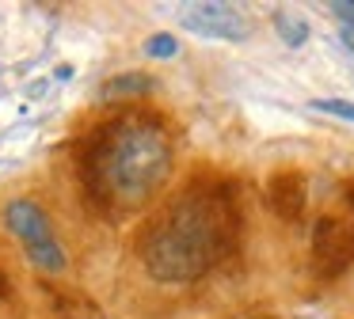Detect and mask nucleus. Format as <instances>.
I'll return each instance as SVG.
<instances>
[{
	"label": "nucleus",
	"instance_id": "obj_3",
	"mask_svg": "<svg viewBox=\"0 0 354 319\" xmlns=\"http://www.w3.org/2000/svg\"><path fill=\"white\" fill-rule=\"evenodd\" d=\"M354 262V182L339 190V205L313 224V273L331 281Z\"/></svg>",
	"mask_w": 354,
	"mask_h": 319
},
{
	"label": "nucleus",
	"instance_id": "obj_7",
	"mask_svg": "<svg viewBox=\"0 0 354 319\" xmlns=\"http://www.w3.org/2000/svg\"><path fill=\"white\" fill-rule=\"evenodd\" d=\"M153 88V80L149 76H138V72H126V76H115V80H107L103 84V91L100 95L103 99H122V95H145V91Z\"/></svg>",
	"mask_w": 354,
	"mask_h": 319
},
{
	"label": "nucleus",
	"instance_id": "obj_11",
	"mask_svg": "<svg viewBox=\"0 0 354 319\" xmlns=\"http://www.w3.org/2000/svg\"><path fill=\"white\" fill-rule=\"evenodd\" d=\"M313 106L324 110V114H335V118L354 122V103H346V99H313Z\"/></svg>",
	"mask_w": 354,
	"mask_h": 319
},
{
	"label": "nucleus",
	"instance_id": "obj_2",
	"mask_svg": "<svg viewBox=\"0 0 354 319\" xmlns=\"http://www.w3.org/2000/svg\"><path fill=\"white\" fill-rule=\"evenodd\" d=\"M171 175V141L149 118H115L100 126L80 152V182L103 209H133Z\"/></svg>",
	"mask_w": 354,
	"mask_h": 319
},
{
	"label": "nucleus",
	"instance_id": "obj_9",
	"mask_svg": "<svg viewBox=\"0 0 354 319\" xmlns=\"http://www.w3.org/2000/svg\"><path fill=\"white\" fill-rule=\"evenodd\" d=\"M331 15H335L339 27H343V42L354 50V0H335V4H331Z\"/></svg>",
	"mask_w": 354,
	"mask_h": 319
},
{
	"label": "nucleus",
	"instance_id": "obj_5",
	"mask_svg": "<svg viewBox=\"0 0 354 319\" xmlns=\"http://www.w3.org/2000/svg\"><path fill=\"white\" fill-rule=\"evenodd\" d=\"M179 23H183L187 30H194V35L221 38V42H240V38H248V30H252L248 15L240 12L236 4H187L183 15H179Z\"/></svg>",
	"mask_w": 354,
	"mask_h": 319
},
{
	"label": "nucleus",
	"instance_id": "obj_1",
	"mask_svg": "<svg viewBox=\"0 0 354 319\" xmlns=\"http://www.w3.org/2000/svg\"><path fill=\"white\" fill-rule=\"evenodd\" d=\"M240 209L229 182L202 179L168 202L141 232V262L156 281H194L236 251Z\"/></svg>",
	"mask_w": 354,
	"mask_h": 319
},
{
	"label": "nucleus",
	"instance_id": "obj_4",
	"mask_svg": "<svg viewBox=\"0 0 354 319\" xmlns=\"http://www.w3.org/2000/svg\"><path fill=\"white\" fill-rule=\"evenodd\" d=\"M4 224H8L12 235L27 247V258H31L35 270L62 273L65 266H69L65 247L57 243L54 224H50V213L42 209L35 197H16V202H8V209H4Z\"/></svg>",
	"mask_w": 354,
	"mask_h": 319
},
{
	"label": "nucleus",
	"instance_id": "obj_6",
	"mask_svg": "<svg viewBox=\"0 0 354 319\" xmlns=\"http://www.w3.org/2000/svg\"><path fill=\"white\" fill-rule=\"evenodd\" d=\"M267 205L274 209V217L282 220H301L305 217V205H308V182L301 171H278L270 175L267 182Z\"/></svg>",
	"mask_w": 354,
	"mask_h": 319
},
{
	"label": "nucleus",
	"instance_id": "obj_8",
	"mask_svg": "<svg viewBox=\"0 0 354 319\" xmlns=\"http://www.w3.org/2000/svg\"><path fill=\"white\" fill-rule=\"evenodd\" d=\"M274 27H278V35H282V42H286V46H305L308 27L297 19V15H290V12H274Z\"/></svg>",
	"mask_w": 354,
	"mask_h": 319
},
{
	"label": "nucleus",
	"instance_id": "obj_10",
	"mask_svg": "<svg viewBox=\"0 0 354 319\" xmlns=\"http://www.w3.org/2000/svg\"><path fill=\"white\" fill-rule=\"evenodd\" d=\"M145 53H149V57H176V53H179V42H176L171 35H153V38L145 42Z\"/></svg>",
	"mask_w": 354,
	"mask_h": 319
},
{
	"label": "nucleus",
	"instance_id": "obj_12",
	"mask_svg": "<svg viewBox=\"0 0 354 319\" xmlns=\"http://www.w3.org/2000/svg\"><path fill=\"white\" fill-rule=\"evenodd\" d=\"M8 293H12V289H8V273L0 270V300H4V296H8Z\"/></svg>",
	"mask_w": 354,
	"mask_h": 319
}]
</instances>
